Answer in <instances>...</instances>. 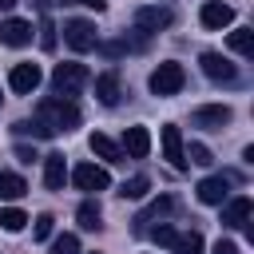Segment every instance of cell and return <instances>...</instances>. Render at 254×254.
<instances>
[{
    "mask_svg": "<svg viewBox=\"0 0 254 254\" xmlns=\"http://www.w3.org/2000/svg\"><path fill=\"white\" fill-rule=\"evenodd\" d=\"M36 115H40L56 135H60V131H64V135L75 131L79 119H83V115H79V103H75L71 95H48V99H40V111H36Z\"/></svg>",
    "mask_w": 254,
    "mask_h": 254,
    "instance_id": "1",
    "label": "cell"
},
{
    "mask_svg": "<svg viewBox=\"0 0 254 254\" xmlns=\"http://www.w3.org/2000/svg\"><path fill=\"white\" fill-rule=\"evenodd\" d=\"M183 83H187V71H183V64H175V60H167V64H159L155 71H151V79H147V87L155 91V95H179L183 91Z\"/></svg>",
    "mask_w": 254,
    "mask_h": 254,
    "instance_id": "2",
    "label": "cell"
},
{
    "mask_svg": "<svg viewBox=\"0 0 254 254\" xmlns=\"http://www.w3.org/2000/svg\"><path fill=\"white\" fill-rule=\"evenodd\" d=\"M87 83H91V71H87L83 64H56V71H52L56 95H75V91H83Z\"/></svg>",
    "mask_w": 254,
    "mask_h": 254,
    "instance_id": "3",
    "label": "cell"
},
{
    "mask_svg": "<svg viewBox=\"0 0 254 254\" xmlns=\"http://www.w3.org/2000/svg\"><path fill=\"white\" fill-rule=\"evenodd\" d=\"M64 40H67V48H71V52H91V48L99 44V36H95V24H91V20H67V24H64Z\"/></svg>",
    "mask_w": 254,
    "mask_h": 254,
    "instance_id": "4",
    "label": "cell"
},
{
    "mask_svg": "<svg viewBox=\"0 0 254 254\" xmlns=\"http://www.w3.org/2000/svg\"><path fill=\"white\" fill-rule=\"evenodd\" d=\"M198 64H202V75L214 79V83H234V79H238V67H234L222 52H202Z\"/></svg>",
    "mask_w": 254,
    "mask_h": 254,
    "instance_id": "5",
    "label": "cell"
},
{
    "mask_svg": "<svg viewBox=\"0 0 254 254\" xmlns=\"http://www.w3.org/2000/svg\"><path fill=\"white\" fill-rule=\"evenodd\" d=\"M226 123H230V107H226V103H210V107H194V111H190V127L222 131Z\"/></svg>",
    "mask_w": 254,
    "mask_h": 254,
    "instance_id": "6",
    "label": "cell"
},
{
    "mask_svg": "<svg viewBox=\"0 0 254 254\" xmlns=\"http://www.w3.org/2000/svg\"><path fill=\"white\" fill-rule=\"evenodd\" d=\"M71 183H75L79 190H107V187H111V175H107V167L79 163V167L71 171Z\"/></svg>",
    "mask_w": 254,
    "mask_h": 254,
    "instance_id": "7",
    "label": "cell"
},
{
    "mask_svg": "<svg viewBox=\"0 0 254 254\" xmlns=\"http://www.w3.org/2000/svg\"><path fill=\"white\" fill-rule=\"evenodd\" d=\"M194 190H198V202H206V206H222V202L230 198V175H206Z\"/></svg>",
    "mask_w": 254,
    "mask_h": 254,
    "instance_id": "8",
    "label": "cell"
},
{
    "mask_svg": "<svg viewBox=\"0 0 254 254\" xmlns=\"http://www.w3.org/2000/svg\"><path fill=\"white\" fill-rule=\"evenodd\" d=\"M175 206H179V202H175L171 194H159V198H155L147 210H139V214H135V234H147V226H151V222H163V218H167Z\"/></svg>",
    "mask_w": 254,
    "mask_h": 254,
    "instance_id": "9",
    "label": "cell"
},
{
    "mask_svg": "<svg viewBox=\"0 0 254 254\" xmlns=\"http://www.w3.org/2000/svg\"><path fill=\"white\" fill-rule=\"evenodd\" d=\"M198 20H202V28L218 32V28L234 24V8H230V4H222V0H206V4L198 8Z\"/></svg>",
    "mask_w": 254,
    "mask_h": 254,
    "instance_id": "10",
    "label": "cell"
},
{
    "mask_svg": "<svg viewBox=\"0 0 254 254\" xmlns=\"http://www.w3.org/2000/svg\"><path fill=\"white\" fill-rule=\"evenodd\" d=\"M171 24H175V12H171V8H139V12H135V28L147 32V36H151V32H163V28H171Z\"/></svg>",
    "mask_w": 254,
    "mask_h": 254,
    "instance_id": "11",
    "label": "cell"
},
{
    "mask_svg": "<svg viewBox=\"0 0 254 254\" xmlns=\"http://www.w3.org/2000/svg\"><path fill=\"white\" fill-rule=\"evenodd\" d=\"M8 87H12L16 95H32V91L40 87V67H36V64H16V67L8 71Z\"/></svg>",
    "mask_w": 254,
    "mask_h": 254,
    "instance_id": "12",
    "label": "cell"
},
{
    "mask_svg": "<svg viewBox=\"0 0 254 254\" xmlns=\"http://www.w3.org/2000/svg\"><path fill=\"white\" fill-rule=\"evenodd\" d=\"M119 151L131 155V159H147V155H151V131H147V127H127Z\"/></svg>",
    "mask_w": 254,
    "mask_h": 254,
    "instance_id": "13",
    "label": "cell"
},
{
    "mask_svg": "<svg viewBox=\"0 0 254 254\" xmlns=\"http://www.w3.org/2000/svg\"><path fill=\"white\" fill-rule=\"evenodd\" d=\"M159 139H163V155L171 159V167H175V171H187V155H183V131H179L175 123H167Z\"/></svg>",
    "mask_w": 254,
    "mask_h": 254,
    "instance_id": "14",
    "label": "cell"
},
{
    "mask_svg": "<svg viewBox=\"0 0 254 254\" xmlns=\"http://www.w3.org/2000/svg\"><path fill=\"white\" fill-rule=\"evenodd\" d=\"M0 44H8V48H24V44H32V24L28 20H4L0 24Z\"/></svg>",
    "mask_w": 254,
    "mask_h": 254,
    "instance_id": "15",
    "label": "cell"
},
{
    "mask_svg": "<svg viewBox=\"0 0 254 254\" xmlns=\"http://www.w3.org/2000/svg\"><path fill=\"white\" fill-rule=\"evenodd\" d=\"M95 95H99V103H103V107H115V103H119V95H123L119 71H103V75H95Z\"/></svg>",
    "mask_w": 254,
    "mask_h": 254,
    "instance_id": "16",
    "label": "cell"
},
{
    "mask_svg": "<svg viewBox=\"0 0 254 254\" xmlns=\"http://www.w3.org/2000/svg\"><path fill=\"white\" fill-rule=\"evenodd\" d=\"M67 183V163L64 155H44V187L48 190H64Z\"/></svg>",
    "mask_w": 254,
    "mask_h": 254,
    "instance_id": "17",
    "label": "cell"
},
{
    "mask_svg": "<svg viewBox=\"0 0 254 254\" xmlns=\"http://www.w3.org/2000/svg\"><path fill=\"white\" fill-rule=\"evenodd\" d=\"M87 147H91V155H95V159H103V163H123L119 143H115V139H107L103 131H95V135L87 139Z\"/></svg>",
    "mask_w": 254,
    "mask_h": 254,
    "instance_id": "18",
    "label": "cell"
},
{
    "mask_svg": "<svg viewBox=\"0 0 254 254\" xmlns=\"http://www.w3.org/2000/svg\"><path fill=\"white\" fill-rule=\"evenodd\" d=\"M246 218H250V198L246 194L222 202V226H246Z\"/></svg>",
    "mask_w": 254,
    "mask_h": 254,
    "instance_id": "19",
    "label": "cell"
},
{
    "mask_svg": "<svg viewBox=\"0 0 254 254\" xmlns=\"http://www.w3.org/2000/svg\"><path fill=\"white\" fill-rule=\"evenodd\" d=\"M24 194H28L24 175H16V171H0V198H4V202H16V198H24Z\"/></svg>",
    "mask_w": 254,
    "mask_h": 254,
    "instance_id": "20",
    "label": "cell"
},
{
    "mask_svg": "<svg viewBox=\"0 0 254 254\" xmlns=\"http://www.w3.org/2000/svg\"><path fill=\"white\" fill-rule=\"evenodd\" d=\"M75 218H79V226H83V230H99V226H103V222H99V218H103V210H99V202H95V198L79 202Z\"/></svg>",
    "mask_w": 254,
    "mask_h": 254,
    "instance_id": "21",
    "label": "cell"
},
{
    "mask_svg": "<svg viewBox=\"0 0 254 254\" xmlns=\"http://www.w3.org/2000/svg\"><path fill=\"white\" fill-rule=\"evenodd\" d=\"M226 44L238 52V56H254V28H234L226 36Z\"/></svg>",
    "mask_w": 254,
    "mask_h": 254,
    "instance_id": "22",
    "label": "cell"
},
{
    "mask_svg": "<svg viewBox=\"0 0 254 254\" xmlns=\"http://www.w3.org/2000/svg\"><path fill=\"white\" fill-rule=\"evenodd\" d=\"M12 131H16V135H36V139H52V135H56V131H52L40 115H36V119H20Z\"/></svg>",
    "mask_w": 254,
    "mask_h": 254,
    "instance_id": "23",
    "label": "cell"
},
{
    "mask_svg": "<svg viewBox=\"0 0 254 254\" xmlns=\"http://www.w3.org/2000/svg\"><path fill=\"white\" fill-rule=\"evenodd\" d=\"M202 246H206V242H202V234H198V230H187V234H179V238H175V246H171V250H175V254H202Z\"/></svg>",
    "mask_w": 254,
    "mask_h": 254,
    "instance_id": "24",
    "label": "cell"
},
{
    "mask_svg": "<svg viewBox=\"0 0 254 254\" xmlns=\"http://www.w3.org/2000/svg\"><path fill=\"white\" fill-rule=\"evenodd\" d=\"M147 190H151V179H147V175H131V179H123V187H119L123 198H143Z\"/></svg>",
    "mask_w": 254,
    "mask_h": 254,
    "instance_id": "25",
    "label": "cell"
},
{
    "mask_svg": "<svg viewBox=\"0 0 254 254\" xmlns=\"http://www.w3.org/2000/svg\"><path fill=\"white\" fill-rule=\"evenodd\" d=\"M24 222H28V214H24L20 206H0V226H4L8 234H16V230H24Z\"/></svg>",
    "mask_w": 254,
    "mask_h": 254,
    "instance_id": "26",
    "label": "cell"
},
{
    "mask_svg": "<svg viewBox=\"0 0 254 254\" xmlns=\"http://www.w3.org/2000/svg\"><path fill=\"white\" fill-rule=\"evenodd\" d=\"M147 234H151L159 246H167V250H171V246H175V238H179V230H175V226H167V222H159V226H147Z\"/></svg>",
    "mask_w": 254,
    "mask_h": 254,
    "instance_id": "27",
    "label": "cell"
},
{
    "mask_svg": "<svg viewBox=\"0 0 254 254\" xmlns=\"http://www.w3.org/2000/svg\"><path fill=\"white\" fill-rule=\"evenodd\" d=\"M183 155H187L190 163H198V167H210V163H214V159H210V147H206V143H190V147H187Z\"/></svg>",
    "mask_w": 254,
    "mask_h": 254,
    "instance_id": "28",
    "label": "cell"
},
{
    "mask_svg": "<svg viewBox=\"0 0 254 254\" xmlns=\"http://www.w3.org/2000/svg\"><path fill=\"white\" fill-rule=\"evenodd\" d=\"M52 254H79V238L75 234H60L52 242Z\"/></svg>",
    "mask_w": 254,
    "mask_h": 254,
    "instance_id": "29",
    "label": "cell"
},
{
    "mask_svg": "<svg viewBox=\"0 0 254 254\" xmlns=\"http://www.w3.org/2000/svg\"><path fill=\"white\" fill-rule=\"evenodd\" d=\"M52 226H56V218H52V214H36V226H32V234L44 242V238H52Z\"/></svg>",
    "mask_w": 254,
    "mask_h": 254,
    "instance_id": "30",
    "label": "cell"
},
{
    "mask_svg": "<svg viewBox=\"0 0 254 254\" xmlns=\"http://www.w3.org/2000/svg\"><path fill=\"white\" fill-rule=\"evenodd\" d=\"M40 48H56V28H52V20H40Z\"/></svg>",
    "mask_w": 254,
    "mask_h": 254,
    "instance_id": "31",
    "label": "cell"
},
{
    "mask_svg": "<svg viewBox=\"0 0 254 254\" xmlns=\"http://www.w3.org/2000/svg\"><path fill=\"white\" fill-rule=\"evenodd\" d=\"M210 254H238V242H230V238H218Z\"/></svg>",
    "mask_w": 254,
    "mask_h": 254,
    "instance_id": "32",
    "label": "cell"
},
{
    "mask_svg": "<svg viewBox=\"0 0 254 254\" xmlns=\"http://www.w3.org/2000/svg\"><path fill=\"white\" fill-rule=\"evenodd\" d=\"M16 159H20V163H32L36 151H32V147H16Z\"/></svg>",
    "mask_w": 254,
    "mask_h": 254,
    "instance_id": "33",
    "label": "cell"
},
{
    "mask_svg": "<svg viewBox=\"0 0 254 254\" xmlns=\"http://www.w3.org/2000/svg\"><path fill=\"white\" fill-rule=\"evenodd\" d=\"M75 4H83V8H95V12H103V0H75Z\"/></svg>",
    "mask_w": 254,
    "mask_h": 254,
    "instance_id": "34",
    "label": "cell"
},
{
    "mask_svg": "<svg viewBox=\"0 0 254 254\" xmlns=\"http://www.w3.org/2000/svg\"><path fill=\"white\" fill-rule=\"evenodd\" d=\"M16 8V0H0V12H12Z\"/></svg>",
    "mask_w": 254,
    "mask_h": 254,
    "instance_id": "35",
    "label": "cell"
},
{
    "mask_svg": "<svg viewBox=\"0 0 254 254\" xmlns=\"http://www.w3.org/2000/svg\"><path fill=\"white\" fill-rule=\"evenodd\" d=\"M52 4H56V0H40V8H52Z\"/></svg>",
    "mask_w": 254,
    "mask_h": 254,
    "instance_id": "36",
    "label": "cell"
}]
</instances>
